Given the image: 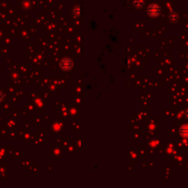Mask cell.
I'll use <instances>...</instances> for the list:
<instances>
[{
  "label": "cell",
  "mask_w": 188,
  "mask_h": 188,
  "mask_svg": "<svg viewBox=\"0 0 188 188\" xmlns=\"http://www.w3.org/2000/svg\"><path fill=\"white\" fill-rule=\"evenodd\" d=\"M60 65H61V67H62V70L68 71L73 67V62L69 58H64V59L62 60Z\"/></svg>",
  "instance_id": "obj_1"
},
{
  "label": "cell",
  "mask_w": 188,
  "mask_h": 188,
  "mask_svg": "<svg viewBox=\"0 0 188 188\" xmlns=\"http://www.w3.org/2000/svg\"><path fill=\"white\" fill-rule=\"evenodd\" d=\"M3 99H4V94H3V93L0 91V103L3 101Z\"/></svg>",
  "instance_id": "obj_4"
},
{
  "label": "cell",
  "mask_w": 188,
  "mask_h": 188,
  "mask_svg": "<svg viewBox=\"0 0 188 188\" xmlns=\"http://www.w3.org/2000/svg\"><path fill=\"white\" fill-rule=\"evenodd\" d=\"M180 133L184 137H188V126H184L180 129Z\"/></svg>",
  "instance_id": "obj_3"
},
{
  "label": "cell",
  "mask_w": 188,
  "mask_h": 188,
  "mask_svg": "<svg viewBox=\"0 0 188 188\" xmlns=\"http://www.w3.org/2000/svg\"><path fill=\"white\" fill-rule=\"evenodd\" d=\"M148 13L151 17H157L160 13V8L157 5H152L148 8Z\"/></svg>",
  "instance_id": "obj_2"
}]
</instances>
